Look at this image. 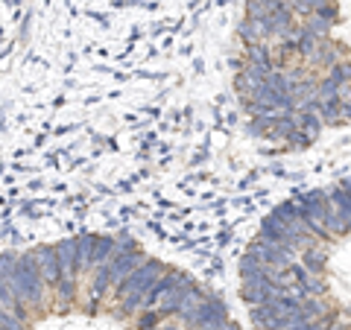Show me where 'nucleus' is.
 Wrapping results in <instances>:
<instances>
[{"label": "nucleus", "instance_id": "1", "mask_svg": "<svg viewBox=\"0 0 351 330\" xmlns=\"http://www.w3.org/2000/svg\"><path fill=\"white\" fill-rule=\"evenodd\" d=\"M237 36L255 138L304 149L351 126V0H246Z\"/></svg>", "mask_w": 351, "mask_h": 330}, {"label": "nucleus", "instance_id": "2", "mask_svg": "<svg viewBox=\"0 0 351 330\" xmlns=\"http://www.w3.org/2000/svg\"><path fill=\"white\" fill-rule=\"evenodd\" d=\"M167 272H170V269L164 266L161 260H144L135 272L126 275V278L114 287V295L120 299V313H123V316L138 313L141 307H144V299L149 295V290L156 287V283H158Z\"/></svg>", "mask_w": 351, "mask_h": 330}, {"label": "nucleus", "instance_id": "3", "mask_svg": "<svg viewBox=\"0 0 351 330\" xmlns=\"http://www.w3.org/2000/svg\"><path fill=\"white\" fill-rule=\"evenodd\" d=\"M12 292L15 299L29 307V310H38L47 301V283L41 278V269H38V260L32 251L21 255V263H18V272H15V281H12Z\"/></svg>", "mask_w": 351, "mask_h": 330}, {"label": "nucleus", "instance_id": "4", "mask_svg": "<svg viewBox=\"0 0 351 330\" xmlns=\"http://www.w3.org/2000/svg\"><path fill=\"white\" fill-rule=\"evenodd\" d=\"M32 255H36V260H38V269H41V278H44V283H47V290L56 292L59 283H62V263H59L56 246H36Z\"/></svg>", "mask_w": 351, "mask_h": 330}, {"label": "nucleus", "instance_id": "5", "mask_svg": "<svg viewBox=\"0 0 351 330\" xmlns=\"http://www.w3.org/2000/svg\"><path fill=\"white\" fill-rule=\"evenodd\" d=\"M59 251V263H62V281L80 283V272H76V237H68L56 243Z\"/></svg>", "mask_w": 351, "mask_h": 330}, {"label": "nucleus", "instance_id": "6", "mask_svg": "<svg viewBox=\"0 0 351 330\" xmlns=\"http://www.w3.org/2000/svg\"><path fill=\"white\" fill-rule=\"evenodd\" d=\"M117 251V237H103V234H94V249H91V272L106 266L108 260L114 257Z\"/></svg>", "mask_w": 351, "mask_h": 330}, {"label": "nucleus", "instance_id": "7", "mask_svg": "<svg viewBox=\"0 0 351 330\" xmlns=\"http://www.w3.org/2000/svg\"><path fill=\"white\" fill-rule=\"evenodd\" d=\"M91 249H94V234L76 237V272H80V278L91 275Z\"/></svg>", "mask_w": 351, "mask_h": 330}, {"label": "nucleus", "instance_id": "8", "mask_svg": "<svg viewBox=\"0 0 351 330\" xmlns=\"http://www.w3.org/2000/svg\"><path fill=\"white\" fill-rule=\"evenodd\" d=\"M18 263H21V255H15V251H3V255H0V283L9 287V290H12Z\"/></svg>", "mask_w": 351, "mask_h": 330}, {"label": "nucleus", "instance_id": "9", "mask_svg": "<svg viewBox=\"0 0 351 330\" xmlns=\"http://www.w3.org/2000/svg\"><path fill=\"white\" fill-rule=\"evenodd\" d=\"M161 318L164 316L158 310H144V313H141V318H138V330H156Z\"/></svg>", "mask_w": 351, "mask_h": 330}, {"label": "nucleus", "instance_id": "10", "mask_svg": "<svg viewBox=\"0 0 351 330\" xmlns=\"http://www.w3.org/2000/svg\"><path fill=\"white\" fill-rule=\"evenodd\" d=\"M226 330H240V327H237V322H232V325H228Z\"/></svg>", "mask_w": 351, "mask_h": 330}]
</instances>
